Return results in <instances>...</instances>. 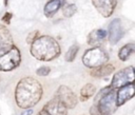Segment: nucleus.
Masks as SVG:
<instances>
[{
    "instance_id": "0eeeda50",
    "label": "nucleus",
    "mask_w": 135,
    "mask_h": 115,
    "mask_svg": "<svg viewBox=\"0 0 135 115\" xmlns=\"http://www.w3.org/2000/svg\"><path fill=\"white\" fill-rule=\"evenodd\" d=\"M56 97L64 104V107L66 109H73L77 104L76 95L70 88H68L65 85L59 87V89L57 90Z\"/></svg>"
},
{
    "instance_id": "b1692460",
    "label": "nucleus",
    "mask_w": 135,
    "mask_h": 115,
    "mask_svg": "<svg viewBox=\"0 0 135 115\" xmlns=\"http://www.w3.org/2000/svg\"><path fill=\"white\" fill-rule=\"evenodd\" d=\"M37 115H50V114H49L46 111H44V110L42 109V110H41V111H40V112H39Z\"/></svg>"
},
{
    "instance_id": "412c9836",
    "label": "nucleus",
    "mask_w": 135,
    "mask_h": 115,
    "mask_svg": "<svg viewBox=\"0 0 135 115\" xmlns=\"http://www.w3.org/2000/svg\"><path fill=\"white\" fill-rule=\"evenodd\" d=\"M12 17H13V15H12L11 13H5V14H4V16L2 17V21H3L5 24H9Z\"/></svg>"
},
{
    "instance_id": "f8f14e48",
    "label": "nucleus",
    "mask_w": 135,
    "mask_h": 115,
    "mask_svg": "<svg viewBox=\"0 0 135 115\" xmlns=\"http://www.w3.org/2000/svg\"><path fill=\"white\" fill-rule=\"evenodd\" d=\"M11 45H13V38L8 30L4 25L0 24V52Z\"/></svg>"
},
{
    "instance_id": "423d86ee",
    "label": "nucleus",
    "mask_w": 135,
    "mask_h": 115,
    "mask_svg": "<svg viewBox=\"0 0 135 115\" xmlns=\"http://www.w3.org/2000/svg\"><path fill=\"white\" fill-rule=\"evenodd\" d=\"M133 80H134V68L131 65V66L124 68V69L118 71L113 76V79L111 82V88L118 89V88H121L122 85L133 82Z\"/></svg>"
},
{
    "instance_id": "f3484780",
    "label": "nucleus",
    "mask_w": 135,
    "mask_h": 115,
    "mask_svg": "<svg viewBox=\"0 0 135 115\" xmlns=\"http://www.w3.org/2000/svg\"><path fill=\"white\" fill-rule=\"evenodd\" d=\"M96 88L92 83H86L80 91V99L82 101H86L89 98H91L95 94Z\"/></svg>"
},
{
    "instance_id": "5701e85b",
    "label": "nucleus",
    "mask_w": 135,
    "mask_h": 115,
    "mask_svg": "<svg viewBox=\"0 0 135 115\" xmlns=\"http://www.w3.org/2000/svg\"><path fill=\"white\" fill-rule=\"evenodd\" d=\"M33 114V109H25V111H23L20 115H32Z\"/></svg>"
},
{
    "instance_id": "aec40b11",
    "label": "nucleus",
    "mask_w": 135,
    "mask_h": 115,
    "mask_svg": "<svg viewBox=\"0 0 135 115\" xmlns=\"http://www.w3.org/2000/svg\"><path fill=\"white\" fill-rule=\"evenodd\" d=\"M50 72H51V69L49 66L43 65V66H40L39 69H37L36 74L39 75V76H46V75H49Z\"/></svg>"
},
{
    "instance_id": "1a4fd4ad",
    "label": "nucleus",
    "mask_w": 135,
    "mask_h": 115,
    "mask_svg": "<svg viewBox=\"0 0 135 115\" xmlns=\"http://www.w3.org/2000/svg\"><path fill=\"white\" fill-rule=\"evenodd\" d=\"M135 94V89H134V83H128L126 85H122L119 88L118 92H116V106L120 107L122 106L126 101L130 100Z\"/></svg>"
},
{
    "instance_id": "f03ea898",
    "label": "nucleus",
    "mask_w": 135,
    "mask_h": 115,
    "mask_svg": "<svg viewBox=\"0 0 135 115\" xmlns=\"http://www.w3.org/2000/svg\"><path fill=\"white\" fill-rule=\"evenodd\" d=\"M31 54L38 60L50 61L60 55V46L54 38L44 35L32 42Z\"/></svg>"
},
{
    "instance_id": "2eb2a0df",
    "label": "nucleus",
    "mask_w": 135,
    "mask_h": 115,
    "mask_svg": "<svg viewBox=\"0 0 135 115\" xmlns=\"http://www.w3.org/2000/svg\"><path fill=\"white\" fill-rule=\"evenodd\" d=\"M105 36H107V32L104 30H95L90 33L88 37V43L91 45H95L101 42V40H103Z\"/></svg>"
},
{
    "instance_id": "20e7f679",
    "label": "nucleus",
    "mask_w": 135,
    "mask_h": 115,
    "mask_svg": "<svg viewBox=\"0 0 135 115\" xmlns=\"http://www.w3.org/2000/svg\"><path fill=\"white\" fill-rule=\"evenodd\" d=\"M21 61L20 51L14 44L0 52V71L8 72L16 69Z\"/></svg>"
},
{
    "instance_id": "4468645a",
    "label": "nucleus",
    "mask_w": 135,
    "mask_h": 115,
    "mask_svg": "<svg viewBox=\"0 0 135 115\" xmlns=\"http://www.w3.org/2000/svg\"><path fill=\"white\" fill-rule=\"evenodd\" d=\"M114 72V65L113 64H102L100 66L95 68L92 72L91 75L94 77H104Z\"/></svg>"
},
{
    "instance_id": "9b49d317",
    "label": "nucleus",
    "mask_w": 135,
    "mask_h": 115,
    "mask_svg": "<svg viewBox=\"0 0 135 115\" xmlns=\"http://www.w3.org/2000/svg\"><path fill=\"white\" fill-rule=\"evenodd\" d=\"M44 111H46L50 115H66V108L64 107V104L57 98H53L52 100H50L43 108Z\"/></svg>"
},
{
    "instance_id": "6e6552de",
    "label": "nucleus",
    "mask_w": 135,
    "mask_h": 115,
    "mask_svg": "<svg viewBox=\"0 0 135 115\" xmlns=\"http://www.w3.org/2000/svg\"><path fill=\"white\" fill-rule=\"evenodd\" d=\"M92 3L96 9L107 18L113 14L117 4V0H92Z\"/></svg>"
},
{
    "instance_id": "f257e3e1",
    "label": "nucleus",
    "mask_w": 135,
    "mask_h": 115,
    "mask_svg": "<svg viewBox=\"0 0 135 115\" xmlns=\"http://www.w3.org/2000/svg\"><path fill=\"white\" fill-rule=\"evenodd\" d=\"M42 96V87L32 77L22 78L15 90L16 103L22 109H28L39 102Z\"/></svg>"
},
{
    "instance_id": "9d476101",
    "label": "nucleus",
    "mask_w": 135,
    "mask_h": 115,
    "mask_svg": "<svg viewBox=\"0 0 135 115\" xmlns=\"http://www.w3.org/2000/svg\"><path fill=\"white\" fill-rule=\"evenodd\" d=\"M123 30L121 27V21L120 19L116 18L113 19L109 26V41L112 44L117 43V41L122 37Z\"/></svg>"
},
{
    "instance_id": "39448f33",
    "label": "nucleus",
    "mask_w": 135,
    "mask_h": 115,
    "mask_svg": "<svg viewBox=\"0 0 135 115\" xmlns=\"http://www.w3.org/2000/svg\"><path fill=\"white\" fill-rule=\"evenodd\" d=\"M108 61L107 53L100 47H93L85 51L82 56V62L85 66L90 69H95L104 64Z\"/></svg>"
},
{
    "instance_id": "6ab92c4d",
    "label": "nucleus",
    "mask_w": 135,
    "mask_h": 115,
    "mask_svg": "<svg viewBox=\"0 0 135 115\" xmlns=\"http://www.w3.org/2000/svg\"><path fill=\"white\" fill-rule=\"evenodd\" d=\"M77 11V7L75 4H65L62 7V14L65 17H72Z\"/></svg>"
},
{
    "instance_id": "dca6fc26",
    "label": "nucleus",
    "mask_w": 135,
    "mask_h": 115,
    "mask_svg": "<svg viewBox=\"0 0 135 115\" xmlns=\"http://www.w3.org/2000/svg\"><path fill=\"white\" fill-rule=\"evenodd\" d=\"M135 51V44L134 43H128L127 45L122 46L118 53V58L121 61H126Z\"/></svg>"
},
{
    "instance_id": "7ed1b4c3",
    "label": "nucleus",
    "mask_w": 135,
    "mask_h": 115,
    "mask_svg": "<svg viewBox=\"0 0 135 115\" xmlns=\"http://www.w3.org/2000/svg\"><path fill=\"white\" fill-rule=\"evenodd\" d=\"M94 106L101 115H112L116 111V91L111 87H105L96 95Z\"/></svg>"
},
{
    "instance_id": "a211bd4d",
    "label": "nucleus",
    "mask_w": 135,
    "mask_h": 115,
    "mask_svg": "<svg viewBox=\"0 0 135 115\" xmlns=\"http://www.w3.org/2000/svg\"><path fill=\"white\" fill-rule=\"evenodd\" d=\"M78 50H79L78 45L73 44V45L68 50V52H66V54H65V60H66V61H70V62L73 61V60L75 59L77 53H78Z\"/></svg>"
},
{
    "instance_id": "4be33fe9",
    "label": "nucleus",
    "mask_w": 135,
    "mask_h": 115,
    "mask_svg": "<svg viewBox=\"0 0 135 115\" xmlns=\"http://www.w3.org/2000/svg\"><path fill=\"white\" fill-rule=\"evenodd\" d=\"M90 113H91V115H101L100 112L98 111V109H97L94 104L91 107V109H90Z\"/></svg>"
},
{
    "instance_id": "ddd939ff",
    "label": "nucleus",
    "mask_w": 135,
    "mask_h": 115,
    "mask_svg": "<svg viewBox=\"0 0 135 115\" xmlns=\"http://www.w3.org/2000/svg\"><path fill=\"white\" fill-rule=\"evenodd\" d=\"M65 0H50L44 6V15L46 17L54 16L57 11L62 6Z\"/></svg>"
},
{
    "instance_id": "393cba45",
    "label": "nucleus",
    "mask_w": 135,
    "mask_h": 115,
    "mask_svg": "<svg viewBox=\"0 0 135 115\" xmlns=\"http://www.w3.org/2000/svg\"><path fill=\"white\" fill-rule=\"evenodd\" d=\"M4 4H5V5L7 4V0H4Z\"/></svg>"
}]
</instances>
